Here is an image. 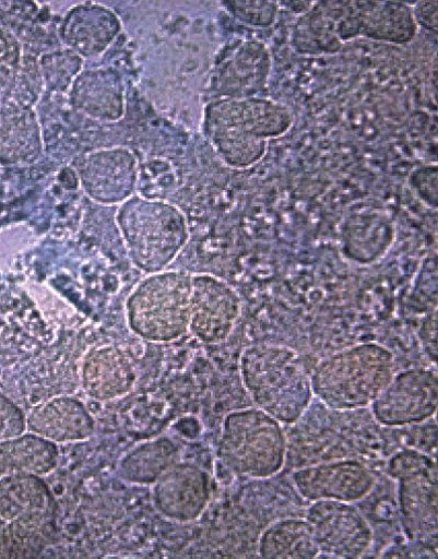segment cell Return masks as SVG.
Segmentation results:
<instances>
[{"label":"cell","mask_w":438,"mask_h":559,"mask_svg":"<svg viewBox=\"0 0 438 559\" xmlns=\"http://www.w3.org/2000/svg\"><path fill=\"white\" fill-rule=\"evenodd\" d=\"M240 366L245 388L261 411L286 424L303 416L313 391L297 352L286 346L253 345L245 349Z\"/></svg>","instance_id":"cell-1"},{"label":"cell","mask_w":438,"mask_h":559,"mask_svg":"<svg viewBox=\"0 0 438 559\" xmlns=\"http://www.w3.org/2000/svg\"><path fill=\"white\" fill-rule=\"evenodd\" d=\"M394 377L392 353L365 343L323 359L311 378L312 391L336 411L364 408L374 403Z\"/></svg>","instance_id":"cell-2"},{"label":"cell","mask_w":438,"mask_h":559,"mask_svg":"<svg viewBox=\"0 0 438 559\" xmlns=\"http://www.w3.org/2000/svg\"><path fill=\"white\" fill-rule=\"evenodd\" d=\"M192 275L150 274L130 294L126 313L130 329L150 342H171L189 331Z\"/></svg>","instance_id":"cell-3"},{"label":"cell","mask_w":438,"mask_h":559,"mask_svg":"<svg viewBox=\"0 0 438 559\" xmlns=\"http://www.w3.org/2000/svg\"><path fill=\"white\" fill-rule=\"evenodd\" d=\"M118 222L133 264L149 274L163 272L187 238L181 215L161 203L133 200Z\"/></svg>","instance_id":"cell-4"},{"label":"cell","mask_w":438,"mask_h":559,"mask_svg":"<svg viewBox=\"0 0 438 559\" xmlns=\"http://www.w3.org/2000/svg\"><path fill=\"white\" fill-rule=\"evenodd\" d=\"M285 451L279 421L263 411H244L227 417L221 452L235 472L252 477L272 476L283 467Z\"/></svg>","instance_id":"cell-5"},{"label":"cell","mask_w":438,"mask_h":559,"mask_svg":"<svg viewBox=\"0 0 438 559\" xmlns=\"http://www.w3.org/2000/svg\"><path fill=\"white\" fill-rule=\"evenodd\" d=\"M436 372L415 368L394 376L371 404L378 421L387 426L423 423L437 409Z\"/></svg>","instance_id":"cell-6"},{"label":"cell","mask_w":438,"mask_h":559,"mask_svg":"<svg viewBox=\"0 0 438 559\" xmlns=\"http://www.w3.org/2000/svg\"><path fill=\"white\" fill-rule=\"evenodd\" d=\"M242 310L238 293L225 281L192 275L189 332L204 343H221L235 329Z\"/></svg>","instance_id":"cell-7"},{"label":"cell","mask_w":438,"mask_h":559,"mask_svg":"<svg viewBox=\"0 0 438 559\" xmlns=\"http://www.w3.org/2000/svg\"><path fill=\"white\" fill-rule=\"evenodd\" d=\"M311 525L319 550L339 557H359L370 545L371 533L360 513L342 501L318 500L311 508Z\"/></svg>","instance_id":"cell-8"},{"label":"cell","mask_w":438,"mask_h":559,"mask_svg":"<svg viewBox=\"0 0 438 559\" xmlns=\"http://www.w3.org/2000/svg\"><path fill=\"white\" fill-rule=\"evenodd\" d=\"M210 499L209 478L201 469L175 464L153 484V502L165 518L177 522L197 519Z\"/></svg>","instance_id":"cell-9"},{"label":"cell","mask_w":438,"mask_h":559,"mask_svg":"<svg viewBox=\"0 0 438 559\" xmlns=\"http://www.w3.org/2000/svg\"><path fill=\"white\" fill-rule=\"evenodd\" d=\"M298 489L306 498L350 502L366 496L374 478L360 463L340 462L295 474Z\"/></svg>","instance_id":"cell-10"},{"label":"cell","mask_w":438,"mask_h":559,"mask_svg":"<svg viewBox=\"0 0 438 559\" xmlns=\"http://www.w3.org/2000/svg\"><path fill=\"white\" fill-rule=\"evenodd\" d=\"M137 380L129 357L111 345L95 347L85 355L82 385L88 397L110 402L129 394Z\"/></svg>","instance_id":"cell-11"},{"label":"cell","mask_w":438,"mask_h":559,"mask_svg":"<svg viewBox=\"0 0 438 559\" xmlns=\"http://www.w3.org/2000/svg\"><path fill=\"white\" fill-rule=\"evenodd\" d=\"M27 428L32 433L63 444L90 439L96 423L81 401L61 396L35 407L27 416Z\"/></svg>","instance_id":"cell-12"},{"label":"cell","mask_w":438,"mask_h":559,"mask_svg":"<svg viewBox=\"0 0 438 559\" xmlns=\"http://www.w3.org/2000/svg\"><path fill=\"white\" fill-rule=\"evenodd\" d=\"M409 465H404L401 484L402 507L413 501L405 510L406 519L414 531L436 530L437 489L436 472L423 455L414 452L403 453Z\"/></svg>","instance_id":"cell-13"},{"label":"cell","mask_w":438,"mask_h":559,"mask_svg":"<svg viewBox=\"0 0 438 559\" xmlns=\"http://www.w3.org/2000/svg\"><path fill=\"white\" fill-rule=\"evenodd\" d=\"M58 445L35 433L0 441V478L15 474L46 476L59 465Z\"/></svg>","instance_id":"cell-14"},{"label":"cell","mask_w":438,"mask_h":559,"mask_svg":"<svg viewBox=\"0 0 438 559\" xmlns=\"http://www.w3.org/2000/svg\"><path fill=\"white\" fill-rule=\"evenodd\" d=\"M52 497L40 476L15 474L0 478V519L50 514Z\"/></svg>","instance_id":"cell-15"},{"label":"cell","mask_w":438,"mask_h":559,"mask_svg":"<svg viewBox=\"0 0 438 559\" xmlns=\"http://www.w3.org/2000/svg\"><path fill=\"white\" fill-rule=\"evenodd\" d=\"M178 449L169 439L143 443L120 462V475L128 481L153 485L167 469L177 464Z\"/></svg>","instance_id":"cell-16"},{"label":"cell","mask_w":438,"mask_h":559,"mask_svg":"<svg viewBox=\"0 0 438 559\" xmlns=\"http://www.w3.org/2000/svg\"><path fill=\"white\" fill-rule=\"evenodd\" d=\"M50 540V514L24 516L0 528V558L37 557Z\"/></svg>","instance_id":"cell-17"},{"label":"cell","mask_w":438,"mask_h":559,"mask_svg":"<svg viewBox=\"0 0 438 559\" xmlns=\"http://www.w3.org/2000/svg\"><path fill=\"white\" fill-rule=\"evenodd\" d=\"M260 551L263 557L271 558H312L320 550L308 521H286L263 534Z\"/></svg>","instance_id":"cell-18"},{"label":"cell","mask_w":438,"mask_h":559,"mask_svg":"<svg viewBox=\"0 0 438 559\" xmlns=\"http://www.w3.org/2000/svg\"><path fill=\"white\" fill-rule=\"evenodd\" d=\"M132 166L117 165L116 167H100L90 165L84 169L83 182L96 200L116 203L127 197L132 188Z\"/></svg>","instance_id":"cell-19"},{"label":"cell","mask_w":438,"mask_h":559,"mask_svg":"<svg viewBox=\"0 0 438 559\" xmlns=\"http://www.w3.org/2000/svg\"><path fill=\"white\" fill-rule=\"evenodd\" d=\"M28 431L27 416L10 399L0 395V441L20 437Z\"/></svg>","instance_id":"cell-20"},{"label":"cell","mask_w":438,"mask_h":559,"mask_svg":"<svg viewBox=\"0 0 438 559\" xmlns=\"http://www.w3.org/2000/svg\"><path fill=\"white\" fill-rule=\"evenodd\" d=\"M11 56L7 48V44L2 36H0V90L4 88L8 82L11 69Z\"/></svg>","instance_id":"cell-21"}]
</instances>
